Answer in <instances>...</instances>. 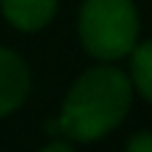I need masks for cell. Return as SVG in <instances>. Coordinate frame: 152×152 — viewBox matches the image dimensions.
I'll return each instance as SVG.
<instances>
[{
  "mask_svg": "<svg viewBox=\"0 0 152 152\" xmlns=\"http://www.w3.org/2000/svg\"><path fill=\"white\" fill-rule=\"evenodd\" d=\"M131 99V75L112 67V61H102L77 75L61 102L59 118L45 128H51V134H61L72 144L99 142L126 120Z\"/></svg>",
  "mask_w": 152,
  "mask_h": 152,
  "instance_id": "6da1fadb",
  "label": "cell"
},
{
  "mask_svg": "<svg viewBox=\"0 0 152 152\" xmlns=\"http://www.w3.org/2000/svg\"><path fill=\"white\" fill-rule=\"evenodd\" d=\"M77 35L88 56L118 61L139 43V11L134 0H83Z\"/></svg>",
  "mask_w": 152,
  "mask_h": 152,
  "instance_id": "7a4b0ae2",
  "label": "cell"
},
{
  "mask_svg": "<svg viewBox=\"0 0 152 152\" xmlns=\"http://www.w3.org/2000/svg\"><path fill=\"white\" fill-rule=\"evenodd\" d=\"M29 88H32V75L27 61L16 51L0 45V120L13 115L27 102Z\"/></svg>",
  "mask_w": 152,
  "mask_h": 152,
  "instance_id": "3957f363",
  "label": "cell"
},
{
  "mask_svg": "<svg viewBox=\"0 0 152 152\" xmlns=\"http://www.w3.org/2000/svg\"><path fill=\"white\" fill-rule=\"evenodd\" d=\"M59 0H0L3 19L19 32H40L56 16Z\"/></svg>",
  "mask_w": 152,
  "mask_h": 152,
  "instance_id": "277c9868",
  "label": "cell"
},
{
  "mask_svg": "<svg viewBox=\"0 0 152 152\" xmlns=\"http://www.w3.org/2000/svg\"><path fill=\"white\" fill-rule=\"evenodd\" d=\"M128 56H131V69H128V75H131L134 91H139V94L152 104V40L136 43Z\"/></svg>",
  "mask_w": 152,
  "mask_h": 152,
  "instance_id": "5b68a950",
  "label": "cell"
},
{
  "mask_svg": "<svg viewBox=\"0 0 152 152\" xmlns=\"http://www.w3.org/2000/svg\"><path fill=\"white\" fill-rule=\"evenodd\" d=\"M126 147L131 152H152V134L150 131H139L136 136H131L126 142Z\"/></svg>",
  "mask_w": 152,
  "mask_h": 152,
  "instance_id": "8992f818",
  "label": "cell"
}]
</instances>
